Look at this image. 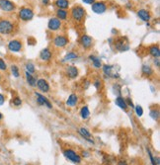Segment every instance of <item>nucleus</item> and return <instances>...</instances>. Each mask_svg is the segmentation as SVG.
<instances>
[{
  "label": "nucleus",
  "instance_id": "21",
  "mask_svg": "<svg viewBox=\"0 0 160 165\" xmlns=\"http://www.w3.org/2000/svg\"><path fill=\"white\" fill-rule=\"evenodd\" d=\"M78 102V96L76 94H70L68 96V99L66 100V106H68V107H74L77 104Z\"/></svg>",
  "mask_w": 160,
  "mask_h": 165
},
{
  "label": "nucleus",
  "instance_id": "4",
  "mask_svg": "<svg viewBox=\"0 0 160 165\" xmlns=\"http://www.w3.org/2000/svg\"><path fill=\"white\" fill-rule=\"evenodd\" d=\"M19 18L22 21H30L34 18V11L29 7H22L19 10Z\"/></svg>",
  "mask_w": 160,
  "mask_h": 165
},
{
  "label": "nucleus",
  "instance_id": "22",
  "mask_svg": "<svg viewBox=\"0 0 160 165\" xmlns=\"http://www.w3.org/2000/svg\"><path fill=\"white\" fill-rule=\"evenodd\" d=\"M55 4L56 5L58 9H64L66 10L69 7V1L68 0H55Z\"/></svg>",
  "mask_w": 160,
  "mask_h": 165
},
{
  "label": "nucleus",
  "instance_id": "7",
  "mask_svg": "<svg viewBox=\"0 0 160 165\" xmlns=\"http://www.w3.org/2000/svg\"><path fill=\"white\" fill-rule=\"evenodd\" d=\"M68 44V39L63 35H58L53 39V45L56 48H64Z\"/></svg>",
  "mask_w": 160,
  "mask_h": 165
},
{
  "label": "nucleus",
  "instance_id": "44",
  "mask_svg": "<svg viewBox=\"0 0 160 165\" xmlns=\"http://www.w3.org/2000/svg\"><path fill=\"white\" fill-rule=\"evenodd\" d=\"M2 118H3V115H2V113H1V112H0V121L2 120Z\"/></svg>",
  "mask_w": 160,
  "mask_h": 165
},
{
  "label": "nucleus",
  "instance_id": "13",
  "mask_svg": "<svg viewBox=\"0 0 160 165\" xmlns=\"http://www.w3.org/2000/svg\"><path fill=\"white\" fill-rule=\"evenodd\" d=\"M79 42H80V45L82 46V48L84 49H90L92 45H93V40H92V38L88 35L81 36Z\"/></svg>",
  "mask_w": 160,
  "mask_h": 165
},
{
  "label": "nucleus",
  "instance_id": "38",
  "mask_svg": "<svg viewBox=\"0 0 160 165\" xmlns=\"http://www.w3.org/2000/svg\"><path fill=\"white\" fill-rule=\"evenodd\" d=\"M4 102H5V96L3 94H0V106L3 105Z\"/></svg>",
  "mask_w": 160,
  "mask_h": 165
},
{
  "label": "nucleus",
  "instance_id": "10",
  "mask_svg": "<svg viewBox=\"0 0 160 165\" xmlns=\"http://www.w3.org/2000/svg\"><path fill=\"white\" fill-rule=\"evenodd\" d=\"M35 95H36V97H37V103H38V105H40V106H45V107H48L49 109H52V108L51 102L49 101V99L47 98V97H45L44 95H42V94H40V93H38V92H35Z\"/></svg>",
  "mask_w": 160,
  "mask_h": 165
},
{
  "label": "nucleus",
  "instance_id": "26",
  "mask_svg": "<svg viewBox=\"0 0 160 165\" xmlns=\"http://www.w3.org/2000/svg\"><path fill=\"white\" fill-rule=\"evenodd\" d=\"M67 16H68V12L64 9H58L56 10V18L59 19L60 21L61 20H66Z\"/></svg>",
  "mask_w": 160,
  "mask_h": 165
},
{
  "label": "nucleus",
  "instance_id": "35",
  "mask_svg": "<svg viewBox=\"0 0 160 165\" xmlns=\"http://www.w3.org/2000/svg\"><path fill=\"white\" fill-rule=\"evenodd\" d=\"M93 85L95 86V88L97 89V90H99V89H101V88H102V81H101V80H99V79L95 80V81H94V83H93Z\"/></svg>",
  "mask_w": 160,
  "mask_h": 165
},
{
  "label": "nucleus",
  "instance_id": "30",
  "mask_svg": "<svg viewBox=\"0 0 160 165\" xmlns=\"http://www.w3.org/2000/svg\"><path fill=\"white\" fill-rule=\"evenodd\" d=\"M25 67H26V71H27V72H29V73H31V74L35 73L36 68H35L34 63H32V62H27V63H26V65H25Z\"/></svg>",
  "mask_w": 160,
  "mask_h": 165
},
{
  "label": "nucleus",
  "instance_id": "31",
  "mask_svg": "<svg viewBox=\"0 0 160 165\" xmlns=\"http://www.w3.org/2000/svg\"><path fill=\"white\" fill-rule=\"evenodd\" d=\"M150 117L152 118L153 120H158V118H159V111L158 110H152L150 111Z\"/></svg>",
  "mask_w": 160,
  "mask_h": 165
},
{
  "label": "nucleus",
  "instance_id": "6",
  "mask_svg": "<svg viewBox=\"0 0 160 165\" xmlns=\"http://www.w3.org/2000/svg\"><path fill=\"white\" fill-rule=\"evenodd\" d=\"M92 11L96 14H103L106 12L107 10V4L104 1H95L93 4L91 5Z\"/></svg>",
  "mask_w": 160,
  "mask_h": 165
},
{
  "label": "nucleus",
  "instance_id": "34",
  "mask_svg": "<svg viewBox=\"0 0 160 165\" xmlns=\"http://www.w3.org/2000/svg\"><path fill=\"white\" fill-rule=\"evenodd\" d=\"M7 69V64L2 59H0V70L5 71Z\"/></svg>",
  "mask_w": 160,
  "mask_h": 165
},
{
  "label": "nucleus",
  "instance_id": "9",
  "mask_svg": "<svg viewBox=\"0 0 160 165\" xmlns=\"http://www.w3.org/2000/svg\"><path fill=\"white\" fill-rule=\"evenodd\" d=\"M48 28H49V30H51V31H58L59 29L61 28V21L58 19L56 17L51 18V19L49 20Z\"/></svg>",
  "mask_w": 160,
  "mask_h": 165
},
{
  "label": "nucleus",
  "instance_id": "16",
  "mask_svg": "<svg viewBox=\"0 0 160 165\" xmlns=\"http://www.w3.org/2000/svg\"><path fill=\"white\" fill-rule=\"evenodd\" d=\"M52 56V53L51 52V49L45 48L44 49H42L40 52V59L42 60V62H49Z\"/></svg>",
  "mask_w": 160,
  "mask_h": 165
},
{
  "label": "nucleus",
  "instance_id": "41",
  "mask_svg": "<svg viewBox=\"0 0 160 165\" xmlns=\"http://www.w3.org/2000/svg\"><path fill=\"white\" fill-rule=\"evenodd\" d=\"M154 64L156 65V67H159V59H154Z\"/></svg>",
  "mask_w": 160,
  "mask_h": 165
},
{
  "label": "nucleus",
  "instance_id": "24",
  "mask_svg": "<svg viewBox=\"0 0 160 165\" xmlns=\"http://www.w3.org/2000/svg\"><path fill=\"white\" fill-rule=\"evenodd\" d=\"M89 59L92 62V64H93V66L95 68H101L102 67V62L99 57L95 56H89Z\"/></svg>",
  "mask_w": 160,
  "mask_h": 165
},
{
  "label": "nucleus",
  "instance_id": "1",
  "mask_svg": "<svg viewBox=\"0 0 160 165\" xmlns=\"http://www.w3.org/2000/svg\"><path fill=\"white\" fill-rule=\"evenodd\" d=\"M86 15V11L83 7H81L79 5L74 6L72 9H71V17H72L73 20L77 21V22H81Z\"/></svg>",
  "mask_w": 160,
  "mask_h": 165
},
{
  "label": "nucleus",
  "instance_id": "37",
  "mask_svg": "<svg viewBox=\"0 0 160 165\" xmlns=\"http://www.w3.org/2000/svg\"><path fill=\"white\" fill-rule=\"evenodd\" d=\"M126 102H127V107H131V108H134V106H133V101H131V99L130 98H126Z\"/></svg>",
  "mask_w": 160,
  "mask_h": 165
},
{
  "label": "nucleus",
  "instance_id": "28",
  "mask_svg": "<svg viewBox=\"0 0 160 165\" xmlns=\"http://www.w3.org/2000/svg\"><path fill=\"white\" fill-rule=\"evenodd\" d=\"M80 115H81V118L84 120H87L89 117H90V111H89L88 106H84L82 109L80 111Z\"/></svg>",
  "mask_w": 160,
  "mask_h": 165
},
{
  "label": "nucleus",
  "instance_id": "45",
  "mask_svg": "<svg viewBox=\"0 0 160 165\" xmlns=\"http://www.w3.org/2000/svg\"><path fill=\"white\" fill-rule=\"evenodd\" d=\"M0 80H1V74H0Z\"/></svg>",
  "mask_w": 160,
  "mask_h": 165
},
{
  "label": "nucleus",
  "instance_id": "5",
  "mask_svg": "<svg viewBox=\"0 0 160 165\" xmlns=\"http://www.w3.org/2000/svg\"><path fill=\"white\" fill-rule=\"evenodd\" d=\"M63 155H64L68 160H70L71 162L77 163V164L81 163V156L72 149H65L64 151H63Z\"/></svg>",
  "mask_w": 160,
  "mask_h": 165
},
{
  "label": "nucleus",
  "instance_id": "32",
  "mask_svg": "<svg viewBox=\"0 0 160 165\" xmlns=\"http://www.w3.org/2000/svg\"><path fill=\"white\" fill-rule=\"evenodd\" d=\"M134 110H136V113L138 117H141L142 115H143V109H142V107L140 106V105H137L134 107Z\"/></svg>",
  "mask_w": 160,
  "mask_h": 165
},
{
  "label": "nucleus",
  "instance_id": "11",
  "mask_svg": "<svg viewBox=\"0 0 160 165\" xmlns=\"http://www.w3.org/2000/svg\"><path fill=\"white\" fill-rule=\"evenodd\" d=\"M22 42L19 40H12L8 43V49L12 52H19L22 49Z\"/></svg>",
  "mask_w": 160,
  "mask_h": 165
},
{
  "label": "nucleus",
  "instance_id": "8",
  "mask_svg": "<svg viewBox=\"0 0 160 165\" xmlns=\"http://www.w3.org/2000/svg\"><path fill=\"white\" fill-rule=\"evenodd\" d=\"M16 8L15 4L10 1V0H0V9L5 12H11L14 11Z\"/></svg>",
  "mask_w": 160,
  "mask_h": 165
},
{
  "label": "nucleus",
  "instance_id": "14",
  "mask_svg": "<svg viewBox=\"0 0 160 165\" xmlns=\"http://www.w3.org/2000/svg\"><path fill=\"white\" fill-rule=\"evenodd\" d=\"M102 69H103V72H104L105 75H107L108 77H113V78H119V74L118 73H113V69H114V66L113 65H110V64H104L102 65Z\"/></svg>",
  "mask_w": 160,
  "mask_h": 165
},
{
  "label": "nucleus",
  "instance_id": "2",
  "mask_svg": "<svg viewBox=\"0 0 160 165\" xmlns=\"http://www.w3.org/2000/svg\"><path fill=\"white\" fill-rule=\"evenodd\" d=\"M14 31V25L9 20H0V34L9 35Z\"/></svg>",
  "mask_w": 160,
  "mask_h": 165
},
{
  "label": "nucleus",
  "instance_id": "43",
  "mask_svg": "<svg viewBox=\"0 0 160 165\" xmlns=\"http://www.w3.org/2000/svg\"><path fill=\"white\" fill-rule=\"evenodd\" d=\"M83 156H84V157H88V156H89V152H87V151H83Z\"/></svg>",
  "mask_w": 160,
  "mask_h": 165
},
{
  "label": "nucleus",
  "instance_id": "27",
  "mask_svg": "<svg viewBox=\"0 0 160 165\" xmlns=\"http://www.w3.org/2000/svg\"><path fill=\"white\" fill-rule=\"evenodd\" d=\"M77 57H78V55H77L76 52H69L64 57H63L62 62H70V60H74V59H76Z\"/></svg>",
  "mask_w": 160,
  "mask_h": 165
},
{
  "label": "nucleus",
  "instance_id": "15",
  "mask_svg": "<svg viewBox=\"0 0 160 165\" xmlns=\"http://www.w3.org/2000/svg\"><path fill=\"white\" fill-rule=\"evenodd\" d=\"M79 74V71H78V68L74 65H68L66 67V75L67 77L70 78V79H74L76 78Z\"/></svg>",
  "mask_w": 160,
  "mask_h": 165
},
{
  "label": "nucleus",
  "instance_id": "36",
  "mask_svg": "<svg viewBox=\"0 0 160 165\" xmlns=\"http://www.w3.org/2000/svg\"><path fill=\"white\" fill-rule=\"evenodd\" d=\"M146 150H147V152H148L149 158H150V160H151V164H152V165H156V163H155V160H154V157H153V154L151 153L150 149H149V148H146Z\"/></svg>",
  "mask_w": 160,
  "mask_h": 165
},
{
  "label": "nucleus",
  "instance_id": "23",
  "mask_svg": "<svg viewBox=\"0 0 160 165\" xmlns=\"http://www.w3.org/2000/svg\"><path fill=\"white\" fill-rule=\"evenodd\" d=\"M26 74V80H27V83L29 84L31 87H36V84H37V79L34 77L33 74H31L29 72H25Z\"/></svg>",
  "mask_w": 160,
  "mask_h": 165
},
{
  "label": "nucleus",
  "instance_id": "19",
  "mask_svg": "<svg viewBox=\"0 0 160 165\" xmlns=\"http://www.w3.org/2000/svg\"><path fill=\"white\" fill-rule=\"evenodd\" d=\"M148 52H149V55H150L151 56H153L154 59H159V56H160V49H159L158 45H153V46H149Z\"/></svg>",
  "mask_w": 160,
  "mask_h": 165
},
{
  "label": "nucleus",
  "instance_id": "39",
  "mask_svg": "<svg viewBox=\"0 0 160 165\" xmlns=\"http://www.w3.org/2000/svg\"><path fill=\"white\" fill-rule=\"evenodd\" d=\"M82 1L85 3V4H88V5H92L93 3L96 1V0H82Z\"/></svg>",
  "mask_w": 160,
  "mask_h": 165
},
{
  "label": "nucleus",
  "instance_id": "12",
  "mask_svg": "<svg viewBox=\"0 0 160 165\" xmlns=\"http://www.w3.org/2000/svg\"><path fill=\"white\" fill-rule=\"evenodd\" d=\"M36 86H37V87L40 89L42 92H44V93L49 92V89H51L49 82L45 80V79H44V78H40V79H38Z\"/></svg>",
  "mask_w": 160,
  "mask_h": 165
},
{
  "label": "nucleus",
  "instance_id": "3",
  "mask_svg": "<svg viewBox=\"0 0 160 165\" xmlns=\"http://www.w3.org/2000/svg\"><path fill=\"white\" fill-rule=\"evenodd\" d=\"M115 48L118 49L119 52H126L130 49V44L129 40L127 37H121L118 38L115 41Z\"/></svg>",
  "mask_w": 160,
  "mask_h": 165
},
{
  "label": "nucleus",
  "instance_id": "29",
  "mask_svg": "<svg viewBox=\"0 0 160 165\" xmlns=\"http://www.w3.org/2000/svg\"><path fill=\"white\" fill-rule=\"evenodd\" d=\"M11 72H12V74H13V76L14 77H16V78H18L20 76V71H19V67H18L16 64H12L11 66Z\"/></svg>",
  "mask_w": 160,
  "mask_h": 165
},
{
  "label": "nucleus",
  "instance_id": "18",
  "mask_svg": "<svg viewBox=\"0 0 160 165\" xmlns=\"http://www.w3.org/2000/svg\"><path fill=\"white\" fill-rule=\"evenodd\" d=\"M115 103H116V105L118 106V107H120L121 109L122 110H124V111H127V102H126V99L124 98H123L122 96H118L116 98V100H115Z\"/></svg>",
  "mask_w": 160,
  "mask_h": 165
},
{
  "label": "nucleus",
  "instance_id": "17",
  "mask_svg": "<svg viewBox=\"0 0 160 165\" xmlns=\"http://www.w3.org/2000/svg\"><path fill=\"white\" fill-rule=\"evenodd\" d=\"M137 16L140 18L142 21H144V22H148L149 20H150V13L149 11L145 9H140L137 11Z\"/></svg>",
  "mask_w": 160,
  "mask_h": 165
},
{
  "label": "nucleus",
  "instance_id": "20",
  "mask_svg": "<svg viewBox=\"0 0 160 165\" xmlns=\"http://www.w3.org/2000/svg\"><path fill=\"white\" fill-rule=\"evenodd\" d=\"M78 132H79V135L82 137L83 138H85L86 141H88L89 142L91 143H94V141H92V139H89V138H91V132H89L87 129L85 128H80L79 130H78Z\"/></svg>",
  "mask_w": 160,
  "mask_h": 165
},
{
  "label": "nucleus",
  "instance_id": "42",
  "mask_svg": "<svg viewBox=\"0 0 160 165\" xmlns=\"http://www.w3.org/2000/svg\"><path fill=\"white\" fill-rule=\"evenodd\" d=\"M42 4H45V5H49V0H41Z\"/></svg>",
  "mask_w": 160,
  "mask_h": 165
},
{
  "label": "nucleus",
  "instance_id": "40",
  "mask_svg": "<svg viewBox=\"0 0 160 165\" xmlns=\"http://www.w3.org/2000/svg\"><path fill=\"white\" fill-rule=\"evenodd\" d=\"M118 165H127V161H124V160H121L118 162Z\"/></svg>",
  "mask_w": 160,
  "mask_h": 165
},
{
  "label": "nucleus",
  "instance_id": "33",
  "mask_svg": "<svg viewBox=\"0 0 160 165\" xmlns=\"http://www.w3.org/2000/svg\"><path fill=\"white\" fill-rule=\"evenodd\" d=\"M13 105L16 106V107L21 106L22 105V100H21L19 97H15V98L13 99Z\"/></svg>",
  "mask_w": 160,
  "mask_h": 165
},
{
  "label": "nucleus",
  "instance_id": "25",
  "mask_svg": "<svg viewBox=\"0 0 160 165\" xmlns=\"http://www.w3.org/2000/svg\"><path fill=\"white\" fill-rule=\"evenodd\" d=\"M141 72L144 76H150V75L153 74V69L150 65H147V64H143L141 67Z\"/></svg>",
  "mask_w": 160,
  "mask_h": 165
}]
</instances>
